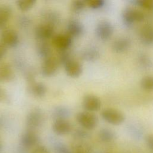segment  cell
I'll return each instance as SVG.
<instances>
[{"label":"cell","mask_w":153,"mask_h":153,"mask_svg":"<svg viewBox=\"0 0 153 153\" xmlns=\"http://www.w3.org/2000/svg\"><path fill=\"white\" fill-rule=\"evenodd\" d=\"M87 6L92 9H99L105 4L104 0H88L87 1Z\"/></svg>","instance_id":"cell-31"},{"label":"cell","mask_w":153,"mask_h":153,"mask_svg":"<svg viewBox=\"0 0 153 153\" xmlns=\"http://www.w3.org/2000/svg\"><path fill=\"white\" fill-rule=\"evenodd\" d=\"M7 51V48L0 42V60H1L6 54Z\"/></svg>","instance_id":"cell-35"},{"label":"cell","mask_w":153,"mask_h":153,"mask_svg":"<svg viewBox=\"0 0 153 153\" xmlns=\"http://www.w3.org/2000/svg\"><path fill=\"white\" fill-rule=\"evenodd\" d=\"M139 63L143 68L150 67L152 65V62L151 59L146 54H140L139 57Z\"/></svg>","instance_id":"cell-30"},{"label":"cell","mask_w":153,"mask_h":153,"mask_svg":"<svg viewBox=\"0 0 153 153\" xmlns=\"http://www.w3.org/2000/svg\"><path fill=\"white\" fill-rule=\"evenodd\" d=\"M12 8L7 5H0V28H3L12 16Z\"/></svg>","instance_id":"cell-22"},{"label":"cell","mask_w":153,"mask_h":153,"mask_svg":"<svg viewBox=\"0 0 153 153\" xmlns=\"http://www.w3.org/2000/svg\"><path fill=\"white\" fill-rule=\"evenodd\" d=\"M59 65L57 58L53 56L44 59L41 67V75L44 77H50L54 75L58 71Z\"/></svg>","instance_id":"cell-6"},{"label":"cell","mask_w":153,"mask_h":153,"mask_svg":"<svg viewBox=\"0 0 153 153\" xmlns=\"http://www.w3.org/2000/svg\"><path fill=\"white\" fill-rule=\"evenodd\" d=\"M122 19L126 26H130L134 22L143 21L145 19V15L142 11L138 9L127 8L122 13Z\"/></svg>","instance_id":"cell-4"},{"label":"cell","mask_w":153,"mask_h":153,"mask_svg":"<svg viewBox=\"0 0 153 153\" xmlns=\"http://www.w3.org/2000/svg\"><path fill=\"white\" fill-rule=\"evenodd\" d=\"M146 143L148 147L153 151V134H149L146 137Z\"/></svg>","instance_id":"cell-33"},{"label":"cell","mask_w":153,"mask_h":153,"mask_svg":"<svg viewBox=\"0 0 153 153\" xmlns=\"http://www.w3.org/2000/svg\"><path fill=\"white\" fill-rule=\"evenodd\" d=\"M75 153H87V152H85V151L84 150H81V149H79V150H77Z\"/></svg>","instance_id":"cell-37"},{"label":"cell","mask_w":153,"mask_h":153,"mask_svg":"<svg viewBox=\"0 0 153 153\" xmlns=\"http://www.w3.org/2000/svg\"><path fill=\"white\" fill-rule=\"evenodd\" d=\"M78 123L86 130H93L97 125L98 118L93 112L82 111L78 112L76 115Z\"/></svg>","instance_id":"cell-2"},{"label":"cell","mask_w":153,"mask_h":153,"mask_svg":"<svg viewBox=\"0 0 153 153\" xmlns=\"http://www.w3.org/2000/svg\"><path fill=\"white\" fill-rule=\"evenodd\" d=\"M36 52L38 56L44 60L51 56V47L47 41H38L36 45Z\"/></svg>","instance_id":"cell-21"},{"label":"cell","mask_w":153,"mask_h":153,"mask_svg":"<svg viewBox=\"0 0 153 153\" xmlns=\"http://www.w3.org/2000/svg\"><path fill=\"white\" fill-rule=\"evenodd\" d=\"M87 5V1L84 0H75L73 1L71 4V10L76 14L82 12Z\"/></svg>","instance_id":"cell-25"},{"label":"cell","mask_w":153,"mask_h":153,"mask_svg":"<svg viewBox=\"0 0 153 153\" xmlns=\"http://www.w3.org/2000/svg\"><path fill=\"white\" fill-rule=\"evenodd\" d=\"M135 3L142 8L148 10H153V0H136Z\"/></svg>","instance_id":"cell-29"},{"label":"cell","mask_w":153,"mask_h":153,"mask_svg":"<svg viewBox=\"0 0 153 153\" xmlns=\"http://www.w3.org/2000/svg\"><path fill=\"white\" fill-rule=\"evenodd\" d=\"M8 101V96L5 90L0 87V102L4 103Z\"/></svg>","instance_id":"cell-32"},{"label":"cell","mask_w":153,"mask_h":153,"mask_svg":"<svg viewBox=\"0 0 153 153\" xmlns=\"http://www.w3.org/2000/svg\"><path fill=\"white\" fill-rule=\"evenodd\" d=\"M70 115L69 109L63 106L54 107L52 111V117L54 120L59 119H66Z\"/></svg>","instance_id":"cell-23"},{"label":"cell","mask_w":153,"mask_h":153,"mask_svg":"<svg viewBox=\"0 0 153 153\" xmlns=\"http://www.w3.org/2000/svg\"><path fill=\"white\" fill-rule=\"evenodd\" d=\"M14 77V73L10 64L0 63V82L11 81Z\"/></svg>","instance_id":"cell-19"},{"label":"cell","mask_w":153,"mask_h":153,"mask_svg":"<svg viewBox=\"0 0 153 153\" xmlns=\"http://www.w3.org/2000/svg\"><path fill=\"white\" fill-rule=\"evenodd\" d=\"M54 27L51 25L42 23L35 29V36L38 41H47L54 36Z\"/></svg>","instance_id":"cell-7"},{"label":"cell","mask_w":153,"mask_h":153,"mask_svg":"<svg viewBox=\"0 0 153 153\" xmlns=\"http://www.w3.org/2000/svg\"><path fill=\"white\" fill-rule=\"evenodd\" d=\"M44 114L39 108H35L27 114L26 118V125L29 130H33L39 128L44 122Z\"/></svg>","instance_id":"cell-1"},{"label":"cell","mask_w":153,"mask_h":153,"mask_svg":"<svg viewBox=\"0 0 153 153\" xmlns=\"http://www.w3.org/2000/svg\"><path fill=\"white\" fill-rule=\"evenodd\" d=\"M52 127L54 132L59 135L68 134L72 128L71 123L67 119L54 120Z\"/></svg>","instance_id":"cell-13"},{"label":"cell","mask_w":153,"mask_h":153,"mask_svg":"<svg viewBox=\"0 0 153 153\" xmlns=\"http://www.w3.org/2000/svg\"><path fill=\"white\" fill-rule=\"evenodd\" d=\"M131 45V40L127 37H121L115 40L112 45V50L117 53L127 51Z\"/></svg>","instance_id":"cell-16"},{"label":"cell","mask_w":153,"mask_h":153,"mask_svg":"<svg viewBox=\"0 0 153 153\" xmlns=\"http://www.w3.org/2000/svg\"><path fill=\"white\" fill-rule=\"evenodd\" d=\"M139 38L145 45H153V25L149 24L143 26L140 31Z\"/></svg>","instance_id":"cell-15"},{"label":"cell","mask_w":153,"mask_h":153,"mask_svg":"<svg viewBox=\"0 0 153 153\" xmlns=\"http://www.w3.org/2000/svg\"><path fill=\"white\" fill-rule=\"evenodd\" d=\"M64 68L67 75L71 78L79 77L83 71L82 65L81 63L72 59L64 65Z\"/></svg>","instance_id":"cell-12"},{"label":"cell","mask_w":153,"mask_h":153,"mask_svg":"<svg viewBox=\"0 0 153 153\" xmlns=\"http://www.w3.org/2000/svg\"><path fill=\"white\" fill-rule=\"evenodd\" d=\"M42 18L44 20V23L51 25L55 27L60 20L59 14L53 10H45L42 13Z\"/></svg>","instance_id":"cell-17"},{"label":"cell","mask_w":153,"mask_h":153,"mask_svg":"<svg viewBox=\"0 0 153 153\" xmlns=\"http://www.w3.org/2000/svg\"><path fill=\"white\" fill-rule=\"evenodd\" d=\"M82 105L85 111L90 112H96L101 107V100L97 96L88 94L83 97Z\"/></svg>","instance_id":"cell-10"},{"label":"cell","mask_w":153,"mask_h":153,"mask_svg":"<svg viewBox=\"0 0 153 153\" xmlns=\"http://www.w3.org/2000/svg\"><path fill=\"white\" fill-rule=\"evenodd\" d=\"M99 51L94 47L85 48L81 54V59L87 62H94L99 59Z\"/></svg>","instance_id":"cell-20"},{"label":"cell","mask_w":153,"mask_h":153,"mask_svg":"<svg viewBox=\"0 0 153 153\" xmlns=\"http://www.w3.org/2000/svg\"><path fill=\"white\" fill-rule=\"evenodd\" d=\"M33 153H50V152L45 146H38L34 149Z\"/></svg>","instance_id":"cell-34"},{"label":"cell","mask_w":153,"mask_h":153,"mask_svg":"<svg viewBox=\"0 0 153 153\" xmlns=\"http://www.w3.org/2000/svg\"><path fill=\"white\" fill-rule=\"evenodd\" d=\"M101 117L107 123L115 126L121 124L125 120L124 115L121 111L109 108L102 110Z\"/></svg>","instance_id":"cell-3"},{"label":"cell","mask_w":153,"mask_h":153,"mask_svg":"<svg viewBox=\"0 0 153 153\" xmlns=\"http://www.w3.org/2000/svg\"><path fill=\"white\" fill-rule=\"evenodd\" d=\"M1 42L7 48L16 47L19 42V35L13 29H5L1 35Z\"/></svg>","instance_id":"cell-8"},{"label":"cell","mask_w":153,"mask_h":153,"mask_svg":"<svg viewBox=\"0 0 153 153\" xmlns=\"http://www.w3.org/2000/svg\"><path fill=\"white\" fill-rule=\"evenodd\" d=\"M27 90L30 94L37 98L44 97L47 91L46 85L42 82L38 81H34L29 84Z\"/></svg>","instance_id":"cell-14"},{"label":"cell","mask_w":153,"mask_h":153,"mask_svg":"<svg viewBox=\"0 0 153 153\" xmlns=\"http://www.w3.org/2000/svg\"><path fill=\"white\" fill-rule=\"evenodd\" d=\"M84 32V27L81 22L76 19H71L66 25V33L71 38H78Z\"/></svg>","instance_id":"cell-11"},{"label":"cell","mask_w":153,"mask_h":153,"mask_svg":"<svg viewBox=\"0 0 153 153\" xmlns=\"http://www.w3.org/2000/svg\"><path fill=\"white\" fill-rule=\"evenodd\" d=\"M52 42L58 51L68 50L72 45V38L66 33H59L53 37Z\"/></svg>","instance_id":"cell-9"},{"label":"cell","mask_w":153,"mask_h":153,"mask_svg":"<svg viewBox=\"0 0 153 153\" xmlns=\"http://www.w3.org/2000/svg\"><path fill=\"white\" fill-rule=\"evenodd\" d=\"M57 59L59 64H61L64 66L69 60L72 59V58L71 57L70 53L68 51V50H63L58 51Z\"/></svg>","instance_id":"cell-28"},{"label":"cell","mask_w":153,"mask_h":153,"mask_svg":"<svg viewBox=\"0 0 153 153\" xmlns=\"http://www.w3.org/2000/svg\"><path fill=\"white\" fill-rule=\"evenodd\" d=\"M57 152V153H70L67 148L63 146H59L58 147Z\"/></svg>","instance_id":"cell-36"},{"label":"cell","mask_w":153,"mask_h":153,"mask_svg":"<svg viewBox=\"0 0 153 153\" xmlns=\"http://www.w3.org/2000/svg\"><path fill=\"white\" fill-rule=\"evenodd\" d=\"M35 3V0H18L16 1V5L20 10L27 11L30 10Z\"/></svg>","instance_id":"cell-26"},{"label":"cell","mask_w":153,"mask_h":153,"mask_svg":"<svg viewBox=\"0 0 153 153\" xmlns=\"http://www.w3.org/2000/svg\"><path fill=\"white\" fill-rule=\"evenodd\" d=\"M140 87L145 90L153 91V76L147 75L140 80Z\"/></svg>","instance_id":"cell-27"},{"label":"cell","mask_w":153,"mask_h":153,"mask_svg":"<svg viewBox=\"0 0 153 153\" xmlns=\"http://www.w3.org/2000/svg\"><path fill=\"white\" fill-rule=\"evenodd\" d=\"M39 140L36 133L33 131L29 130L25 132L21 137V142L23 146L26 148H31L36 145Z\"/></svg>","instance_id":"cell-18"},{"label":"cell","mask_w":153,"mask_h":153,"mask_svg":"<svg viewBox=\"0 0 153 153\" xmlns=\"http://www.w3.org/2000/svg\"><path fill=\"white\" fill-rule=\"evenodd\" d=\"M99 137L100 139L105 142H109L112 141L115 137L114 132L107 128H103L100 130L99 132Z\"/></svg>","instance_id":"cell-24"},{"label":"cell","mask_w":153,"mask_h":153,"mask_svg":"<svg viewBox=\"0 0 153 153\" xmlns=\"http://www.w3.org/2000/svg\"><path fill=\"white\" fill-rule=\"evenodd\" d=\"M114 33V26L108 20H103L98 22L95 28L96 36L102 41L109 39Z\"/></svg>","instance_id":"cell-5"}]
</instances>
